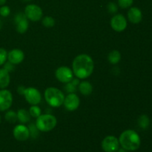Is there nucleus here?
I'll return each instance as SVG.
<instances>
[{"mask_svg": "<svg viewBox=\"0 0 152 152\" xmlns=\"http://www.w3.org/2000/svg\"><path fill=\"white\" fill-rule=\"evenodd\" d=\"M72 68L73 73L77 78L85 80L92 74L94 69V64L90 56L80 54L74 58Z\"/></svg>", "mask_w": 152, "mask_h": 152, "instance_id": "f257e3e1", "label": "nucleus"}, {"mask_svg": "<svg viewBox=\"0 0 152 152\" xmlns=\"http://www.w3.org/2000/svg\"><path fill=\"white\" fill-rule=\"evenodd\" d=\"M119 142L122 148L128 151H134L140 148L141 140L135 131L128 129L124 131L119 137Z\"/></svg>", "mask_w": 152, "mask_h": 152, "instance_id": "f03ea898", "label": "nucleus"}, {"mask_svg": "<svg viewBox=\"0 0 152 152\" xmlns=\"http://www.w3.org/2000/svg\"><path fill=\"white\" fill-rule=\"evenodd\" d=\"M45 99L49 105L53 108H58L63 104L65 95L59 89L50 87L45 91Z\"/></svg>", "mask_w": 152, "mask_h": 152, "instance_id": "7ed1b4c3", "label": "nucleus"}, {"mask_svg": "<svg viewBox=\"0 0 152 152\" xmlns=\"http://www.w3.org/2000/svg\"><path fill=\"white\" fill-rule=\"evenodd\" d=\"M57 120L52 114H41L36 120V126L39 132H48L53 130L56 126Z\"/></svg>", "mask_w": 152, "mask_h": 152, "instance_id": "20e7f679", "label": "nucleus"}, {"mask_svg": "<svg viewBox=\"0 0 152 152\" xmlns=\"http://www.w3.org/2000/svg\"><path fill=\"white\" fill-rule=\"evenodd\" d=\"M29 20L33 22H37L42 19L43 15L42 10L39 6L37 4H28L25 7L24 13Z\"/></svg>", "mask_w": 152, "mask_h": 152, "instance_id": "39448f33", "label": "nucleus"}, {"mask_svg": "<svg viewBox=\"0 0 152 152\" xmlns=\"http://www.w3.org/2000/svg\"><path fill=\"white\" fill-rule=\"evenodd\" d=\"M101 145L105 152H116L120 148V145L119 139L112 135H109L102 140Z\"/></svg>", "mask_w": 152, "mask_h": 152, "instance_id": "423d86ee", "label": "nucleus"}, {"mask_svg": "<svg viewBox=\"0 0 152 152\" xmlns=\"http://www.w3.org/2000/svg\"><path fill=\"white\" fill-rule=\"evenodd\" d=\"M24 96H25L27 102L32 105H38L42 100V96L40 92L37 88L33 87L25 88Z\"/></svg>", "mask_w": 152, "mask_h": 152, "instance_id": "0eeeda50", "label": "nucleus"}, {"mask_svg": "<svg viewBox=\"0 0 152 152\" xmlns=\"http://www.w3.org/2000/svg\"><path fill=\"white\" fill-rule=\"evenodd\" d=\"M55 76L59 82L66 84V83H70L73 80L74 73H73L72 70L68 67L62 66L56 69V72H55Z\"/></svg>", "mask_w": 152, "mask_h": 152, "instance_id": "6e6552de", "label": "nucleus"}, {"mask_svg": "<svg viewBox=\"0 0 152 152\" xmlns=\"http://www.w3.org/2000/svg\"><path fill=\"white\" fill-rule=\"evenodd\" d=\"M13 103V95L7 89L0 90V111H7Z\"/></svg>", "mask_w": 152, "mask_h": 152, "instance_id": "1a4fd4ad", "label": "nucleus"}, {"mask_svg": "<svg viewBox=\"0 0 152 152\" xmlns=\"http://www.w3.org/2000/svg\"><path fill=\"white\" fill-rule=\"evenodd\" d=\"M14 24L16 31L19 34H24L26 32L29 26L28 18L24 13H18L15 15Z\"/></svg>", "mask_w": 152, "mask_h": 152, "instance_id": "9d476101", "label": "nucleus"}, {"mask_svg": "<svg viewBox=\"0 0 152 152\" xmlns=\"http://www.w3.org/2000/svg\"><path fill=\"white\" fill-rule=\"evenodd\" d=\"M64 106L68 111H74L79 108L80 104V100L79 96L76 94H68L64 99Z\"/></svg>", "mask_w": 152, "mask_h": 152, "instance_id": "9b49d317", "label": "nucleus"}, {"mask_svg": "<svg viewBox=\"0 0 152 152\" xmlns=\"http://www.w3.org/2000/svg\"><path fill=\"white\" fill-rule=\"evenodd\" d=\"M111 26L114 31L117 32H122L127 27V21L123 15L117 14L111 19Z\"/></svg>", "mask_w": 152, "mask_h": 152, "instance_id": "f8f14e48", "label": "nucleus"}, {"mask_svg": "<svg viewBox=\"0 0 152 152\" xmlns=\"http://www.w3.org/2000/svg\"><path fill=\"white\" fill-rule=\"evenodd\" d=\"M13 134L15 139L18 141H25L30 137L29 129L25 125H17L14 127Z\"/></svg>", "mask_w": 152, "mask_h": 152, "instance_id": "ddd939ff", "label": "nucleus"}, {"mask_svg": "<svg viewBox=\"0 0 152 152\" xmlns=\"http://www.w3.org/2000/svg\"><path fill=\"white\" fill-rule=\"evenodd\" d=\"M25 59L23 51L19 49H13L7 53V61L13 65H19Z\"/></svg>", "mask_w": 152, "mask_h": 152, "instance_id": "4468645a", "label": "nucleus"}, {"mask_svg": "<svg viewBox=\"0 0 152 152\" xmlns=\"http://www.w3.org/2000/svg\"><path fill=\"white\" fill-rule=\"evenodd\" d=\"M129 20L133 24H138L142 21V14L140 9L137 7H131L128 12Z\"/></svg>", "mask_w": 152, "mask_h": 152, "instance_id": "2eb2a0df", "label": "nucleus"}, {"mask_svg": "<svg viewBox=\"0 0 152 152\" xmlns=\"http://www.w3.org/2000/svg\"><path fill=\"white\" fill-rule=\"evenodd\" d=\"M10 73L4 68H0V89H5L10 85Z\"/></svg>", "mask_w": 152, "mask_h": 152, "instance_id": "dca6fc26", "label": "nucleus"}, {"mask_svg": "<svg viewBox=\"0 0 152 152\" xmlns=\"http://www.w3.org/2000/svg\"><path fill=\"white\" fill-rule=\"evenodd\" d=\"M78 88L80 93L84 96H88L93 91V86L88 81H83L80 83Z\"/></svg>", "mask_w": 152, "mask_h": 152, "instance_id": "f3484780", "label": "nucleus"}, {"mask_svg": "<svg viewBox=\"0 0 152 152\" xmlns=\"http://www.w3.org/2000/svg\"><path fill=\"white\" fill-rule=\"evenodd\" d=\"M17 120L22 124H25L28 123L31 120V115H30L29 111H27L26 109H19L17 111Z\"/></svg>", "mask_w": 152, "mask_h": 152, "instance_id": "a211bd4d", "label": "nucleus"}, {"mask_svg": "<svg viewBox=\"0 0 152 152\" xmlns=\"http://www.w3.org/2000/svg\"><path fill=\"white\" fill-rule=\"evenodd\" d=\"M121 59V54L117 50H114L110 52L108 56V60L112 65H116L118 63Z\"/></svg>", "mask_w": 152, "mask_h": 152, "instance_id": "6ab92c4d", "label": "nucleus"}, {"mask_svg": "<svg viewBox=\"0 0 152 152\" xmlns=\"http://www.w3.org/2000/svg\"><path fill=\"white\" fill-rule=\"evenodd\" d=\"M80 80L79 79H73L70 83H66V86H65V89L68 94L71 93H74V92L77 91V87L80 84Z\"/></svg>", "mask_w": 152, "mask_h": 152, "instance_id": "aec40b11", "label": "nucleus"}, {"mask_svg": "<svg viewBox=\"0 0 152 152\" xmlns=\"http://www.w3.org/2000/svg\"><path fill=\"white\" fill-rule=\"evenodd\" d=\"M137 123L140 128L142 129L143 130H145V129H148V126H149L150 125L149 117L147 115H145V114H142V115H141L140 117L138 118Z\"/></svg>", "mask_w": 152, "mask_h": 152, "instance_id": "412c9836", "label": "nucleus"}, {"mask_svg": "<svg viewBox=\"0 0 152 152\" xmlns=\"http://www.w3.org/2000/svg\"><path fill=\"white\" fill-rule=\"evenodd\" d=\"M6 121H7L10 123H15L17 120V114L13 110H9L5 113L4 115Z\"/></svg>", "mask_w": 152, "mask_h": 152, "instance_id": "4be33fe9", "label": "nucleus"}, {"mask_svg": "<svg viewBox=\"0 0 152 152\" xmlns=\"http://www.w3.org/2000/svg\"><path fill=\"white\" fill-rule=\"evenodd\" d=\"M29 113L31 117H34V118H37V117H39V116L41 115V108L39 106H37V105H32V106L30 108Z\"/></svg>", "mask_w": 152, "mask_h": 152, "instance_id": "5701e85b", "label": "nucleus"}, {"mask_svg": "<svg viewBox=\"0 0 152 152\" xmlns=\"http://www.w3.org/2000/svg\"><path fill=\"white\" fill-rule=\"evenodd\" d=\"M42 25L46 28H51L55 25L54 19L51 16H45L42 19Z\"/></svg>", "mask_w": 152, "mask_h": 152, "instance_id": "b1692460", "label": "nucleus"}, {"mask_svg": "<svg viewBox=\"0 0 152 152\" xmlns=\"http://www.w3.org/2000/svg\"><path fill=\"white\" fill-rule=\"evenodd\" d=\"M28 129H29L30 132V137L33 138H37V136L39 134V130L38 129L36 126V124L34 123H31V124L28 126Z\"/></svg>", "mask_w": 152, "mask_h": 152, "instance_id": "393cba45", "label": "nucleus"}, {"mask_svg": "<svg viewBox=\"0 0 152 152\" xmlns=\"http://www.w3.org/2000/svg\"><path fill=\"white\" fill-rule=\"evenodd\" d=\"M7 60V52L4 48H0V66L3 65Z\"/></svg>", "mask_w": 152, "mask_h": 152, "instance_id": "a878e982", "label": "nucleus"}, {"mask_svg": "<svg viewBox=\"0 0 152 152\" xmlns=\"http://www.w3.org/2000/svg\"><path fill=\"white\" fill-rule=\"evenodd\" d=\"M134 0H118V4L121 8H128L133 4Z\"/></svg>", "mask_w": 152, "mask_h": 152, "instance_id": "bb28decb", "label": "nucleus"}, {"mask_svg": "<svg viewBox=\"0 0 152 152\" xmlns=\"http://www.w3.org/2000/svg\"><path fill=\"white\" fill-rule=\"evenodd\" d=\"M10 9L8 6L2 5L0 7V15L3 17H7L10 15Z\"/></svg>", "mask_w": 152, "mask_h": 152, "instance_id": "cd10ccee", "label": "nucleus"}, {"mask_svg": "<svg viewBox=\"0 0 152 152\" xmlns=\"http://www.w3.org/2000/svg\"><path fill=\"white\" fill-rule=\"evenodd\" d=\"M108 10L110 13H116L118 10V7L116 3L114 2H110L108 4Z\"/></svg>", "mask_w": 152, "mask_h": 152, "instance_id": "c85d7f7f", "label": "nucleus"}, {"mask_svg": "<svg viewBox=\"0 0 152 152\" xmlns=\"http://www.w3.org/2000/svg\"><path fill=\"white\" fill-rule=\"evenodd\" d=\"M3 65H4L3 68H4V69H5L7 71H8L9 73L13 72L15 69V65L12 64L11 62H10L9 61L6 62Z\"/></svg>", "mask_w": 152, "mask_h": 152, "instance_id": "c756f323", "label": "nucleus"}, {"mask_svg": "<svg viewBox=\"0 0 152 152\" xmlns=\"http://www.w3.org/2000/svg\"><path fill=\"white\" fill-rule=\"evenodd\" d=\"M25 88L24 86H19L17 88V92L19 95H24V93H25Z\"/></svg>", "mask_w": 152, "mask_h": 152, "instance_id": "7c9ffc66", "label": "nucleus"}, {"mask_svg": "<svg viewBox=\"0 0 152 152\" xmlns=\"http://www.w3.org/2000/svg\"><path fill=\"white\" fill-rule=\"evenodd\" d=\"M127 151H128L127 150H126V149H124L123 148H120V149L119 148V149L117 150V151L116 152H127Z\"/></svg>", "mask_w": 152, "mask_h": 152, "instance_id": "2f4dec72", "label": "nucleus"}, {"mask_svg": "<svg viewBox=\"0 0 152 152\" xmlns=\"http://www.w3.org/2000/svg\"><path fill=\"white\" fill-rule=\"evenodd\" d=\"M6 1H7V0H0V5L1 6L4 5V4L6 3Z\"/></svg>", "mask_w": 152, "mask_h": 152, "instance_id": "473e14b6", "label": "nucleus"}, {"mask_svg": "<svg viewBox=\"0 0 152 152\" xmlns=\"http://www.w3.org/2000/svg\"><path fill=\"white\" fill-rule=\"evenodd\" d=\"M1 28H2V22H1V20L0 19V31H1Z\"/></svg>", "mask_w": 152, "mask_h": 152, "instance_id": "72a5a7b5", "label": "nucleus"}, {"mask_svg": "<svg viewBox=\"0 0 152 152\" xmlns=\"http://www.w3.org/2000/svg\"><path fill=\"white\" fill-rule=\"evenodd\" d=\"M1 115H0V124H1Z\"/></svg>", "mask_w": 152, "mask_h": 152, "instance_id": "f704fd0d", "label": "nucleus"}, {"mask_svg": "<svg viewBox=\"0 0 152 152\" xmlns=\"http://www.w3.org/2000/svg\"><path fill=\"white\" fill-rule=\"evenodd\" d=\"M24 1H31V0H24Z\"/></svg>", "mask_w": 152, "mask_h": 152, "instance_id": "c9c22d12", "label": "nucleus"}]
</instances>
